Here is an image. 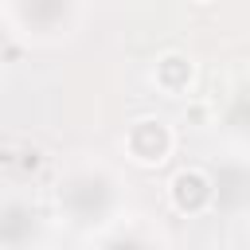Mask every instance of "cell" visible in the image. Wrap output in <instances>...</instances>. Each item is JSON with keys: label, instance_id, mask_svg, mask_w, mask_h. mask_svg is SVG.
<instances>
[{"label": "cell", "instance_id": "6da1fadb", "mask_svg": "<svg viewBox=\"0 0 250 250\" xmlns=\"http://www.w3.org/2000/svg\"><path fill=\"white\" fill-rule=\"evenodd\" d=\"M125 148H129V156H133L137 164H160V160L172 152V133H168L164 121H156V117H141V121L129 125V133H125Z\"/></svg>", "mask_w": 250, "mask_h": 250}, {"label": "cell", "instance_id": "7a4b0ae2", "mask_svg": "<svg viewBox=\"0 0 250 250\" xmlns=\"http://www.w3.org/2000/svg\"><path fill=\"white\" fill-rule=\"evenodd\" d=\"M211 195H215V188H211V176H207V172H199V168L176 172V180H172V207H176V211L199 215V211L211 203Z\"/></svg>", "mask_w": 250, "mask_h": 250}, {"label": "cell", "instance_id": "3957f363", "mask_svg": "<svg viewBox=\"0 0 250 250\" xmlns=\"http://www.w3.org/2000/svg\"><path fill=\"white\" fill-rule=\"evenodd\" d=\"M191 59L188 55H176V51H168V55H160L156 59V86L164 90V94H184L188 86H191Z\"/></svg>", "mask_w": 250, "mask_h": 250}, {"label": "cell", "instance_id": "277c9868", "mask_svg": "<svg viewBox=\"0 0 250 250\" xmlns=\"http://www.w3.org/2000/svg\"><path fill=\"white\" fill-rule=\"evenodd\" d=\"M195 4H211V0H195Z\"/></svg>", "mask_w": 250, "mask_h": 250}]
</instances>
